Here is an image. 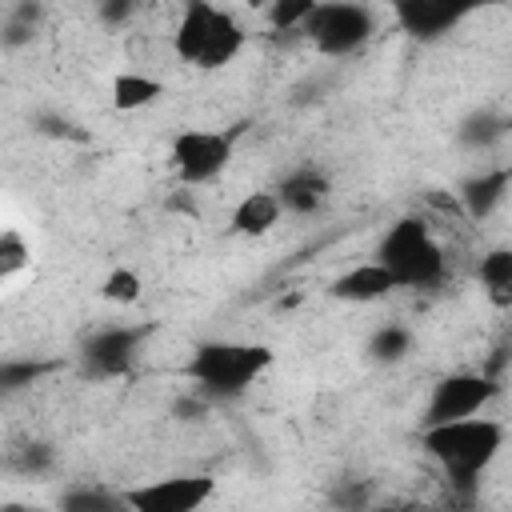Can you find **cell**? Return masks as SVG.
Returning a JSON list of instances; mask_svg holds the SVG:
<instances>
[{
	"label": "cell",
	"instance_id": "6da1fadb",
	"mask_svg": "<svg viewBox=\"0 0 512 512\" xmlns=\"http://www.w3.org/2000/svg\"><path fill=\"white\" fill-rule=\"evenodd\" d=\"M420 440H424L428 456L456 484H472L496 460V452L504 444V428L496 420H484V416H460V420L428 424Z\"/></svg>",
	"mask_w": 512,
	"mask_h": 512
},
{
	"label": "cell",
	"instance_id": "7a4b0ae2",
	"mask_svg": "<svg viewBox=\"0 0 512 512\" xmlns=\"http://www.w3.org/2000/svg\"><path fill=\"white\" fill-rule=\"evenodd\" d=\"M244 48V28L232 12L212 8L208 0H188L176 24V56L196 68H224Z\"/></svg>",
	"mask_w": 512,
	"mask_h": 512
},
{
	"label": "cell",
	"instance_id": "3957f363",
	"mask_svg": "<svg viewBox=\"0 0 512 512\" xmlns=\"http://www.w3.org/2000/svg\"><path fill=\"white\" fill-rule=\"evenodd\" d=\"M376 260L396 276V288H428L444 276V248L416 216H404L384 232Z\"/></svg>",
	"mask_w": 512,
	"mask_h": 512
},
{
	"label": "cell",
	"instance_id": "277c9868",
	"mask_svg": "<svg viewBox=\"0 0 512 512\" xmlns=\"http://www.w3.org/2000/svg\"><path fill=\"white\" fill-rule=\"evenodd\" d=\"M272 364V348L264 344H236V340H208L192 352L188 376L212 396L244 392L264 368Z\"/></svg>",
	"mask_w": 512,
	"mask_h": 512
},
{
	"label": "cell",
	"instance_id": "5b68a950",
	"mask_svg": "<svg viewBox=\"0 0 512 512\" xmlns=\"http://www.w3.org/2000/svg\"><path fill=\"white\" fill-rule=\"evenodd\" d=\"M376 20L364 4L356 0H320L316 12L308 16L304 32L308 40L324 52V56H344V52H356L368 36H372Z\"/></svg>",
	"mask_w": 512,
	"mask_h": 512
},
{
	"label": "cell",
	"instance_id": "8992f818",
	"mask_svg": "<svg viewBox=\"0 0 512 512\" xmlns=\"http://www.w3.org/2000/svg\"><path fill=\"white\" fill-rule=\"evenodd\" d=\"M232 136L236 132H204V128H188L172 140V160L184 184H204L216 180L224 172V164L232 160Z\"/></svg>",
	"mask_w": 512,
	"mask_h": 512
},
{
	"label": "cell",
	"instance_id": "52a82bcc",
	"mask_svg": "<svg viewBox=\"0 0 512 512\" xmlns=\"http://www.w3.org/2000/svg\"><path fill=\"white\" fill-rule=\"evenodd\" d=\"M496 396V380L484 372H452L444 376L424 408V428L428 424H444V420H460V416H476L488 400Z\"/></svg>",
	"mask_w": 512,
	"mask_h": 512
},
{
	"label": "cell",
	"instance_id": "ba28073f",
	"mask_svg": "<svg viewBox=\"0 0 512 512\" xmlns=\"http://www.w3.org/2000/svg\"><path fill=\"white\" fill-rule=\"evenodd\" d=\"M484 4H500V0H392V16L400 32L416 40H436L452 32L460 20H468L472 12H480Z\"/></svg>",
	"mask_w": 512,
	"mask_h": 512
},
{
	"label": "cell",
	"instance_id": "9c48e42d",
	"mask_svg": "<svg viewBox=\"0 0 512 512\" xmlns=\"http://www.w3.org/2000/svg\"><path fill=\"white\" fill-rule=\"evenodd\" d=\"M212 488V476H172L124 492V504L136 512H192L212 496Z\"/></svg>",
	"mask_w": 512,
	"mask_h": 512
},
{
	"label": "cell",
	"instance_id": "30bf717a",
	"mask_svg": "<svg viewBox=\"0 0 512 512\" xmlns=\"http://www.w3.org/2000/svg\"><path fill=\"white\" fill-rule=\"evenodd\" d=\"M148 324H128V328H104L84 344V372L88 376H120L132 368L140 344L148 340Z\"/></svg>",
	"mask_w": 512,
	"mask_h": 512
},
{
	"label": "cell",
	"instance_id": "8fae6325",
	"mask_svg": "<svg viewBox=\"0 0 512 512\" xmlns=\"http://www.w3.org/2000/svg\"><path fill=\"white\" fill-rule=\"evenodd\" d=\"M392 288H396V276H392V272H388L380 260H372V264H356L352 272L336 276L332 296H336V300L364 304V300H380V296H388Z\"/></svg>",
	"mask_w": 512,
	"mask_h": 512
},
{
	"label": "cell",
	"instance_id": "7c38bea8",
	"mask_svg": "<svg viewBox=\"0 0 512 512\" xmlns=\"http://www.w3.org/2000/svg\"><path fill=\"white\" fill-rule=\"evenodd\" d=\"M508 188H512V168L480 172V176H472V180L460 184V204H464V212H468L472 220H484V216L504 200Z\"/></svg>",
	"mask_w": 512,
	"mask_h": 512
},
{
	"label": "cell",
	"instance_id": "4fadbf2b",
	"mask_svg": "<svg viewBox=\"0 0 512 512\" xmlns=\"http://www.w3.org/2000/svg\"><path fill=\"white\" fill-rule=\"evenodd\" d=\"M276 192H280V204L284 208H292V212H316L328 200V176L316 172V168H300Z\"/></svg>",
	"mask_w": 512,
	"mask_h": 512
},
{
	"label": "cell",
	"instance_id": "5bb4252c",
	"mask_svg": "<svg viewBox=\"0 0 512 512\" xmlns=\"http://www.w3.org/2000/svg\"><path fill=\"white\" fill-rule=\"evenodd\" d=\"M280 196L276 192H252V196H244L240 204H236V212H232V228L240 232V236H264L276 220H280Z\"/></svg>",
	"mask_w": 512,
	"mask_h": 512
},
{
	"label": "cell",
	"instance_id": "9a60e30c",
	"mask_svg": "<svg viewBox=\"0 0 512 512\" xmlns=\"http://www.w3.org/2000/svg\"><path fill=\"white\" fill-rule=\"evenodd\" d=\"M476 276L480 284L492 292L496 304H508L512 300V248H492L480 256L476 264Z\"/></svg>",
	"mask_w": 512,
	"mask_h": 512
},
{
	"label": "cell",
	"instance_id": "2e32d148",
	"mask_svg": "<svg viewBox=\"0 0 512 512\" xmlns=\"http://www.w3.org/2000/svg\"><path fill=\"white\" fill-rule=\"evenodd\" d=\"M156 96H160V80H152V76L124 72L112 80V108H120V112H136V108L152 104Z\"/></svg>",
	"mask_w": 512,
	"mask_h": 512
},
{
	"label": "cell",
	"instance_id": "e0dca14e",
	"mask_svg": "<svg viewBox=\"0 0 512 512\" xmlns=\"http://www.w3.org/2000/svg\"><path fill=\"white\" fill-rule=\"evenodd\" d=\"M28 260H32L28 240H24L16 228H4V232H0V280H12L16 272H24Z\"/></svg>",
	"mask_w": 512,
	"mask_h": 512
},
{
	"label": "cell",
	"instance_id": "ac0fdd59",
	"mask_svg": "<svg viewBox=\"0 0 512 512\" xmlns=\"http://www.w3.org/2000/svg\"><path fill=\"white\" fill-rule=\"evenodd\" d=\"M504 132H508V120H504V116H492V112L468 116V120L460 124V140H464V144H472V148H484V144L500 140Z\"/></svg>",
	"mask_w": 512,
	"mask_h": 512
},
{
	"label": "cell",
	"instance_id": "d6986e66",
	"mask_svg": "<svg viewBox=\"0 0 512 512\" xmlns=\"http://www.w3.org/2000/svg\"><path fill=\"white\" fill-rule=\"evenodd\" d=\"M408 348H412V332L400 328V324H384V328L372 336V344H368V352H372L376 360H384V364H396Z\"/></svg>",
	"mask_w": 512,
	"mask_h": 512
},
{
	"label": "cell",
	"instance_id": "ffe728a7",
	"mask_svg": "<svg viewBox=\"0 0 512 512\" xmlns=\"http://www.w3.org/2000/svg\"><path fill=\"white\" fill-rule=\"evenodd\" d=\"M36 24H40V4H36V0H20L16 12H12L8 24H4V44H8V48L24 44V40L32 36Z\"/></svg>",
	"mask_w": 512,
	"mask_h": 512
},
{
	"label": "cell",
	"instance_id": "44dd1931",
	"mask_svg": "<svg viewBox=\"0 0 512 512\" xmlns=\"http://www.w3.org/2000/svg\"><path fill=\"white\" fill-rule=\"evenodd\" d=\"M316 4L320 0H272L268 4V20H272V28H296V24H308Z\"/></svg>",
	"mask_w": 512,
	"mask_h": 512
},
{
	"label": "cell",
	"instance_id": "7402d4cb",
	"mask_svg": "<svg viewBox=\"0 0 512 512\" xmlns=\"http://www.w3.org/2000/svg\"><path fill=\"white\" fill-rule=\"evenodd\" d=\"M124 500L108 496V492H96V488H76L68 496H60V508L68 512H108V508H120Z\"/></svg>",
	"mask_w": 512,
	"mask_h": 512
},
{
	"label": "cell",
	"instance_id": "603a6c76",
	"mask_svg": "<svg viewBox=\"0 0 512 512\" xmlns=\"http://www.w3.org/2000/svg\"><path fill=\"white\" fill-rule=\"evenodd\" d=\"M104 300H112V304H136L140 300V276L132 268H116L104 280Z\"/></svg>",
	"mask_w": 512,
	"mask_h": 512
},
{
	"label": "cell",
	"instance_id": "cb8c5ba5",
	"mask_svg": "<svg viewBox=\"0 0 512 512\" xmlns=\"http://www.w3.org/2000/svg\"><path fill=\"white\" fill-rule=\"evenodd\" d=\"M140 8H144V0H100V20L104 24H128Z\"/></svg>",
	"mask_w": 512,
	"mask_h": 512
},
{
	"label": "cell",
	"instance_id": "d4e9b609",
	"mask_svg": "<svg viewBox=\"0 0 512 512\" xmlns=\"http://www.w3.org/2000/svg\"><path fill=\"white\" fill-rule=\"evenodd\" d=\"M32 376H40V364H32V360H24V364H16V360H8L4 368H0V384L12 392V388H20V384H28Z\"/></svg>",
	"mask_w": 512,
	"mask_h": 512
},
{
	"label": "cell",
	"instance_id": "484cf974",
	"mask_svg": "<svg viewBox=\"0 0 512 512\" xmlns=\"http://www.w3.org/2000/svg\"><path fill=\"white\" fill-rule=\"evenodd\" d=\"M48 460H52L48 444H28V452H24L20 468H24V472H40V468H48Z\"/></svg>",
	"mask_w": 512,
	"mask_h": 512
},
{
	"label": "cell",
	"instance_id": "4316f807",
	"mask_svg": "<svg viewBox=\"0 0 512 512\" xmlns=\"http://www.w3.org/2000/svg\"><path fill=\"white\" fill-rule=\"evenodd\" d=\"M244 4H252V8H268L272 0H244Z\"/></svg>",
	"mask_w": 512,
	"mask_h": 512
},
{
	"label": "cell",
	"instance_id": "83f0119b",
	"mask_svg": "<svg viewBox=\"0 0 512 512\" xmlns=\"http://www.w3.org/2000/svg\"><path fill=\"white\" fill-rule=\"evenodd\" d=\"M504 360H508V364H512V344H508V352H504Z\"/></svg>",
	"mask_w": 512,
	"mask_h": 512
}]
</instances>
